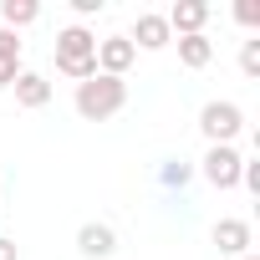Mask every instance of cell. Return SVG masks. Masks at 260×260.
I'll return each instance as SVG.
<instances>
[{
	"instance_id": "2",
	"label": "cell",
	"mask_w": 260,
	"mask_h": 260,
	"mask_svg": "<svg viewBox=\"0 0 260 260\" xmlns=\"http://www.w3.org/2000/svg\"><path fill=\"white\" fill-rule=\"evenodd\" d=\"M122 102H127V82L122 77H87V82H77V112L87 117V122H102V117H112V112H122Z\"/></svg>"
},
{
	"instance_id": "5",
	"label": "cell",
	"mask_w": 260,
	"mask_h": 260,
	"mask_svg": "<svg viewBox=\"0 0 260 260\" xmlns=\"http://www.w3.org/2000/svg\"><path fill=\"white\" fill-rule=\"evenodd\" d=\"M133 61H138V46L127 41V36H107V41H97V72H102V77H122Z\"/></svg>"
},
{
	"instance_id": "17",
	"label": "cell",
	"mask_w": 260,
	"mask_h": 260,
	"mask_svg": "<svg viewBox=\"0 0 260 260\" xmlns=\"http://www.w3.org/2000/svg\"><path fill=\"white\" fill-rule=\"evenodd\" d=\"M240 184L250 194H260V164H240Z\"/></svg>"
},
{
	"instance_id": "14",
	"label": "cell",
	"mask_w": 260,
	"mask_h": 260,
	"mask_svg": "<svg viewBox=\"0 0 260 260\" xmlns=\"http://www.w3.org/2000/svg\"><path fill=\"white\" fill-rule=\"evenodd\" d=\"M240 72H245V77H260V36H250V41L240 46Z\"/></svg>"
},
{
	"instance_id": "6",
	"label": "cell",
	"mask_w": 260,
	"mask_h": 260,
	"mask_svg": "<svg viewBox=\"0 0 260 260\" xmlns=\"http://www.w3.org/2000/svg\"><path fill=\"white\" fill-rule=\"evenodd\" d=\"M77 250L87 255V260H107V255H117V230L112 224H82L77 230Z\"/></svg>"
},
{
	"instance_id": "9",
	"label": "cell",
	"mask_w": 260,
	"mask_h": 260,
	"mask_svg": "<svg viewBox=\"0 0 260 260\" xmlns=\"http://www.w3.org/2000/svg\"><path fill=\"white\" fill-rule=\"evenodd\" d=\"M214 245H219V255H250V219H219L214 224Z\"/></svg>"
},
{
	"instance_id": "20",
	"label": "cell",
	"mask_w": 260,
	"mask_h": 260,
	"mask_svg": "<svg viewBox=\"0 0 260 260\" xmlns=\"http://www.w3.org/2000/svg\"><path fill=\"white\" fill-rule=\"evenodd\" d=\"M16 255H21V250H16V240H11V235H0V260H16Z\"/></svg>"
},
{
	"instance_id": "10",
	"label": "cell",
	"mask_w": 260,
	"mask_h": 260,
	"mask_svg": "<svg viewBox=\"0 0 260 260\" xmlns=\"http://www.w3.org/2000/svg\"><path fill=\"white\" fill-rule=\"evenodd\" d=\"M16 102H21V107H46V102H51V82H46L41 72H21V77H16Z\"/></svg>"
},
{
	"instance_id": "7",
	"label": "cell",
	"mask_w": 260,
	"mask_h": 260,
	"mask_svg": "<svg viewBox=\"0 0 260 260\" xmlns=\"http://www.w3.org/2000/svg\"><path fill=\"white\" fill-rule=\"evenodd\" d=\"M164 21H169V31H179V36H204V26H209V6H204V0H179Z\"/></svg>"
},
{
	"instance_id": "21",
	"label": "cell",
	"mask_w": 260,
	"mask_h": 260,
	"mask_svg": "<svg viewBox=\"0 0 260 260\" xmlns=\"http://www.w3.org/2000/svg\"><path fill=\"white\" fill-rule=\"evenodd\" d=\"M240 260H260V255H240Z\"/></svg>"
},
{
	"instance_id": "13",
	"label": "cell",
	"mask_w": 260,
	"mask_h": 260,
	"mask_svg": "<svg viewBox=\"0 0 260 260\" xmlns=\"http://www.w3.org/2000/svg\"><path fill=\"white\" fill-rule=\"evenodd\" d=\"M158 179H164V189H184V184L194 179V169H189L184 158H169V164L158 169Z\"/></svg>"
},
{
	"instance_id": "16",
	"label": "cell",
	"mask_w": 260,
	"mask_h": 260,
	"mask_svg": "<svg viewBox=\"0 0 260 260\" xmlns=\"http://www.w3.org/2000/svg\"><path fill=\"white\" fill-rule=\"evenodd\" d=\"M0 56H6V61H21V36L6 31V26H0Z\"/></svg>"
},
{
	"instance_id": "18",
	"label": "cell",
	"mask_w": 260,
	"mask_h": 260,
	"mask_svg": "<svg viewBox=\"0 0 260 260\" xmlns=\"http://www.w3.org/2000/svg\"><path fill=\"white\" fill-rule=\"evenodd\" d=\"M16 77H21V61H6V56H0V87H16Z\"/></svg>"
},
{
	"instance_id": "15",
	"label": "cell",
	"mask_w": 260,
	"mask_h": 260,
	"mask_svg": "<svg viewBox=\"0 0 260 260\" xmlns=\"http://www.w3.org/2000/svg\"><path fill=\"white\" fill-rule=\"evenodd\" d=\"M235 21H240L245 31H255V26H260V6H255V0H240V6H235Z\"/></svg>"
},
{
	"instance_id": "1",
	"label": "cell",
	"mask_w": 260,
	"mask_h": 260,
	"mask_svg": "<svg viewBox=\"0 0 260 260\" xmlns=\"http://www.w3.org/2000/svg\"><path fill=\"white\" fill-rule=\"evenodd\" d=\"M56 72L72 77V82L97 77V36H92L87 26H67V31H56Z\"/></svg>"
},
{
	"instance_id": "3",
	"label": "cell",
	"mask_w": 260,
	"mask_h": 260,
	"mask_svg": "<svg viewBox=\"0 0 260 260\" xmlns=\"http://www.w3.org/2000/svg\"><path fill=\"white\" fill-rule=\"evenodd\" d=\"M240 127H245V112H240L235 102H204V107H199V133H204L209 143H235Z\"/></svg>"
},
{
	"instance_id": "12",
	"label": "cell",
	"mask_w": 260,
	"mask_h": 260,
	"mask_svg": "<svg viewBox=\"0 0 260 260\" xmlns=\"http://www.w3.org/2000/svg\"><path fill=\"white\" fill-rule=\"evenodd\" d=\"M179 61H184L189 72L209 67V61H214V41H209V36H179Z\"/></svg>"
},
{
	"instance_id": "4",
	"label": "cell",
	"mask_w": 260,
	"mask_h": 260,
	"mask_svg": "<svg viewBox=\"0 0 260 260\" xmlns=\"http://www.w3.org/2000/svg\"><path fill=\"white\" fill-rule=\"evenodd\" d=\"M240 153H235V143H209V153H204V179L214 184V189H235L240 184Z\"/></svg>"
},
{
	"instance_id": "19",
	"label": "cell",
	"mask_w": 260,
	"mask_h": 260,
	"mask_svg": "<svg viewBox=\"0 0 260 260\" xmlns=\"http://www.w3.org/2000/svg\"><path fill=\"white\" fill-rule=\"evenodd\" d=\"M72 11L87 21V16H97V11H102V0H72Z\"/></svg>"
},
{
	"instance_id": "11",
	"label": "cell",
	"mask_w": 260,
	"mask_h": 260,
	"mask_svg": "<svg viewBox=\"0 0 260 260\" xmlns=\"http://www.w3.org/2000/svg\"><path fill=\"white\" fill-rule=\"evenodd\" d=\"M0 21H6V31L21 36V26L41 21V6H36V0H0Z\"/></svg>"
},
{
	"instance_id": "8",
	"label": "cell",
	"mask_w": 260,
	"mask_h": 260,
	"mask_svg": "<svg viewBox=\"0 0 260 260\" xmlns=\"http://www.w3.org/2000/svg\"><path fill=\"white\" fill-rule=\"evenodd\" d=\"M133 46H143V51H164L169 41H174V31H169V21L158 16V11H143L138 16V26H133V36H127Z\"/></svg>"
}]
</instances>
